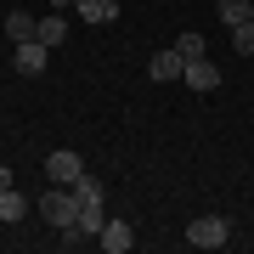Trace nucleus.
<instances>
[{
    "label": "nucleus",
    "instance_id": "ddd939ff",
    "mask_svg": "<svg viewBox=\"0 0 254 254\" xmlns=\"http://www.w3.org/2000/svg\"><path fill=\"white\" fill-rule=\"evenodd\" d=\"M0 220H23V192H0Z\"/></svg>",
    "mask_w": 254,
    "mask_h": 254
},
{
    "label": "nucleus",
    "instance_id": "2eb2a0df",
    "mask_svg": "<svg viewBox=\"0 0 254 254\" xmlns=\"http://www.w3.org/2000/svg\"><path fill=\"white\" fill-rule=\"evenodd\" d=\"M232 46L243 51V57H254V23H237L232 28Z\"/></svg>",
    "mask_w": 254,
    "mask_h": 254
},
{
    "label": "nucleus",
    "instance_id": "7ed1b4c3",
    "mask_svg": "<svg viewBox=\"0 0 254 254\" xmlns=\"http://www.w3.org/2000/svg\"><path fill=\"white\" fill-rule=\"evenodd\" d=\"M46 63H51V46H40V40H17V51H11V68H17L23 79L46 73Z\"/></svg>",
    "mask_w": 254,
    "mask_h": 254
},
{
    "label": "nucleus",
    "instance_id": "f257e3e1",
    "mask_svg": "<svg viewBox=\"0 0 254 254\" xmlns=\"http://www.w3.org/2000/svg\"><path fill=\"white\" fill-rule=\"evenodd\" d=\"M40 215H46L57 232H68L73 220H79V198H73V187H57V192H46V198H40Z\"/></svg>",
    "mask_w": 254,
    "mask_h": 254
},
{
    "label": "nucleus",
    "instance_id": "f03ea898",
    "mask_svg": "<svg viewBox=\"0 0 254 254\" xmlns=\"http://www.w3.org/2000/svg\"><path fill=\"white\" fill-rule=\"evenodd\" d=\"M226 237H232V226H226L220 215H198V220L187 226V243H192V249H220Z\"/></svg>",
    "mask_w": 254,
    "mask_h": 254
},
{
    "label": "nucleus",
    "instance_id": "423d86ee",
    "mask_svg": "<svg viewBox=\"0 0 254 254\" xmlns=\"http://www.w3.org/2000/svg\"><path fill=\"white\" fill-rule=\"evenodd\" d=\"M147 73H153L158 85H170V79H181V73H187V57H181V51L170 46V51H158L153 63H147Z\"/></svg>",
    "mask_w": 254,
    "mask_h": 254
},
{
    "label": "nucleus",
    "instance_id": "0eeeda50",
    "mask_svg": "<svg viewBox=\"0 0 254 254\" xmlns=\"http://www.w3.org/2000/svg\"><path fill=\"white\" fill-rule=\"evenodd\" d=\"M96 243L108 249V254H125L130 243H136V232H130V220H113V215H108V226H102V237H96Z\"/></svg>",
    "mask_w": 254,
    "mask_h": 254
},
{
    "label": "nucleus",
    "instance_id": "f8f14e48",
    "mask_svg": "<svg viewBox=\"0 0 254 254\" xmlns=\"http://www.w3.org/2000/svg\"><path fill=\"white\" fill-rule=\"evenodd\" d=\"M73 198H79V209H85V203H102V198H108V187H102L96 175H79V181H73Z\"/></svg>",
    "mask_w": 254,
    "mask_h": 254
},
{
    "label": "nucleus",
    "instance_id": "9d476101",
    "mask_svg": "<svg viewBox=\"0 0 254 254\" xmlns=\"http://www.w3.org/2000/svg\"><path fill=\"white\" fill-rule=\"evenodd\" d=\"M34 40H40V46H63V40H68V23L63 17H57V11H51V17H40V28H34Z\"/></svg>",
    "mask_w": 254,
    "mask_h": 254
},
{
    "label": "nucleus",
    "instance_id": "1a4fd4ad",
    "mask_svg": "<svg viewBox=\"0 0 254 254\" xmlns=\"http://www.w3.org/2000/svg\"><path fill=\"white\" fill-rule=\"evenodd\" d=\"M215 11H220V23H226V28L254 23V0H215Z\"/></svg>",
    "mask_w": 254,
    "mask_h": 254
},
{
    "label": "nucleus",
    "instance_id": "dca6fc26",
    "mask_svg": "<svg viewBox=\"0 0 254 254\" xmlns=\"http://www.w3.org/2000/svg\"><path fill=\"white\" fill-rule=\"evenodd\" d=\"M11 187V170H6V164H0V192H6Z\"/></svg>",
    "mask_w": 254,
    "mask_h": 254
},
{
    "label": "nucleus",
    "instance_id": "4468645a",
    "mask_svg": "<svg viewBox=\"0 0 254 254\" xmlns=\"http://www.w3.org/2000/svg\"><path fill=\"white\" fill-rule=\"evenodd\" d=\"M175 51H181V57H203V34H198V28L175 34Z\"/></svg>",
    "mask_w": 254,
    "mask_h": 254
},
{
    "label": "nucleus",
    "instance_id": "9b49d317",
    "mask_svg": "<svg viewBox=\"0 0 254 254\" xmlns=\"http://www.w3.org/2000/svg\"><path fill=\"white\" fill-rule=\"evenodd\" d=\"M34 28H40V17H28V11H6V34H11V46H17V40H34Z\"/></svg>",
    "mask_w": 254,
    "mask_h": 254
},
{
    "label": "nucleus",
    "instance_id": "6e6552de",
    "mask_svg": "<svg viewBox=\"0 0 254 254\" xmlns=\"http://www.w3.org/2000/svg\"><path fill=\"white\" fill-rule=\"evenodd\" d=\"M73 11H79L85 23H113L119 17V0H73Z\"/></svg>",
    "mask_w": 254,
    "mask_h": 254
},
{
    "label": "nucleus",
    "instance_id": "20e7f679",
    "mask_svg": "<svg viewBox=\"0 0 254 254\" xmlns=\"http://www.w3.org/2000/svg\"><path fill=\"white\" fill-rule=\"evenodd\" d=\"M46 175H51L57 187H73V181H79V175H85V158L73 153V147H57V153L46 158Z\"/></svg>",
    "mask_w": 254,
    "mask_h": 254
},
{
    "label": "nucleus",
    "instance_id": "39448f33",
    "mask_svg": "<svg viewBox=\"0 0 254 254\" xmlns=\"http://www.w3.org/2000/svg\"><path fill=\"white\" fill-rule=\"evenodd\" d=\"M181 79H187V85H192V91H198V96L220 91V68L209 63V57H187V73H181Z\"/></svg>",
    "mask_w": 254,
    "mask_h": 254
}]
</instances>
